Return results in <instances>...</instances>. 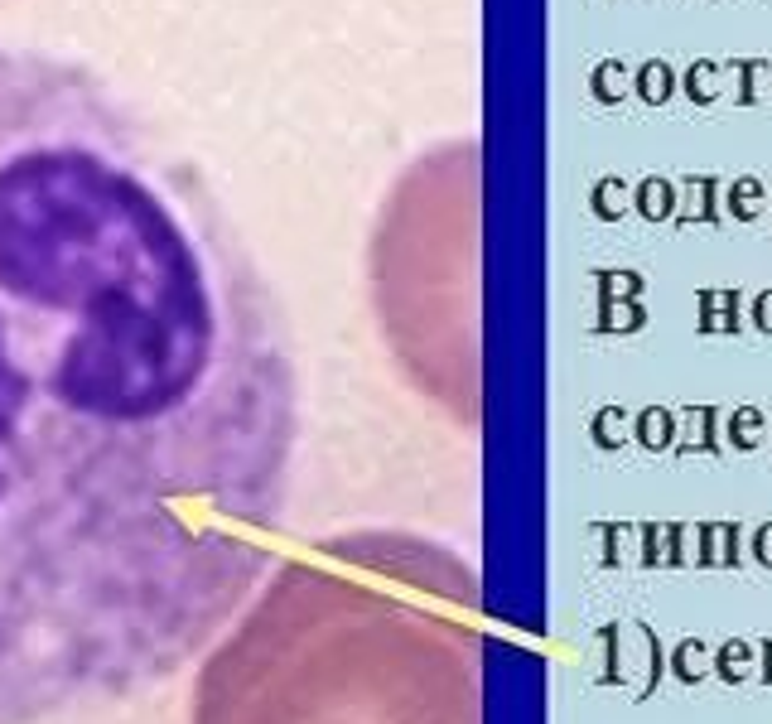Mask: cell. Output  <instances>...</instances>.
I'll return each mask as SVG.
<instances>
[{
	"label": "cell",
	"mask_w": 772,
	"mask_h": 724,
	"mask_svg": "<svg viewBox=\"0 0 772 724\" xmlns=\"http://www.w3.org/2000/svg\"><path fill=\"white\" fill-rule=\"evenodd\" d=\"M285 319L203 169L68 54L0 44V724L193 667L276 560Z\"/></svg>",
	"instance_id": "cell-1"
}]
</instances>
